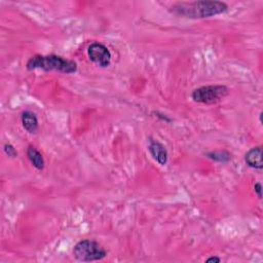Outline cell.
<instances>
[{"mask_svg": "<svg viewBox=\"0 0 263 263\" xmlns=\"http://www.w3.org/2000/svg\"><path fill=\"white\" fill-rule=\"evenodd\" d=\"M229 89L227 86L222 84H211L203 85L195 88L191 92V98L194 102L212 105L220 102L226 96H228Z\"/></svg>", "mask_w": 263, "mask_h": 263, "instance_id": "obj_4", "label": "cell"}, {"mask_svg": "<svg viewBox=\"0 0 263 263\" xmlns=\"http://www.w3.org/2000/svg\"><path fill=\"white\" fill-rule=\"evenodd\" d=\"M72 253L74 258L80 262L100 261L107 256L105 248L92 239L79 240L74 246Z\"/></svg>", "mask_w": 263, "mask_h": 263, "instance_id": "obj_3", "label": "cell"}, {"mask_svg": "<svg viewBox=\"0 0 263 263\" xmlns=\"http://www.w3.org/2000/svg\"><path fill=\"white\" fill-rule=\"evenodd\" d=\"M206 156L210 159L218 161V162H228L231 159L230 153L225 151V150H222V151L221 150L220 151H212V152H209L206 154Z\"/></svg>", "mask_w": 263, "mask_h": 263, "instance_id": "obj_10", "label": "cell"}, {"mask_svg": "<svg viewBox=\"0 0 263 263\" xmlns=\"http://www.w3.org/2000/svg\"><path fill=\"white\" fill-rule=\"evenodd\" d=\"M148 150L152 158L160 165H165L168 159V153L163 144L156 140H150Z\"/></svg>", "mask_w": 263, "mask_h": 263, "instance_id": "obj_6", "label": "cell"}, {"mask_svg": "<svg viewBox=\"0 0 263 263\" xmlns=\"http://www.w3.org/2000/svg\"><path fill=\"white\" fill-rule=\"evenodd\" d=\"M245 161L248 166L255 170H262L263 161H262V146H256L251 148L245 154Z\"/></svg>", "mask_w": 263, "mask_h": 263, "instance_id": "obj_7", "label": "cell"}, {"mask_svg": "<svg viewBox=\"0 0 263 263\" xmlns=\"http://www.w3.org/2000/svg\"><path fill=\"white\" fill-rule=\"evenodd\" d=\"M205 262H215V263H219V262H221V258H219V257H217V256H211V257H209V258L205 260Z\"/></svg>", "mask_w": 263, "mask_h": 263, "instance_id": "obj_13", "label": "cell"}, {"mask_svg": "<svg viewBox=\"0 0 263 263\" xmlns=\"http://www.w3.org/2000/svg\"><path fill=\"white\" fill-rule=\"evenodd\" d=\"M89 60L101 68H106L111 63V52L108 47L101 42H92L87 47Z\"/></svg>", "mask_w": 263, "mask_h": 263, "instance_id": "obj_5", "label": "cell"}, {"mask_svg": "<svg viewBox=\"0 0 263 263\" xmlns=\"http://www.w3.org/2000/svg\"><path fill=\"white\" fill-rule=\"evenodd\" d=\"M26 68L29 71L40 69L45 72L57 71L65 74H73L77 71V64L72 60L57 54H35L27 61Z\"/></svg>", "mask_w": 263, "mask_h": 263, "instance_id": "obj_2", "label": "cell"}, {"mask_svg": "<svg viewBox=\"0 0 263 263\" xmlns=\"http://www.w3.org/2000/svg\"><path fill=\"white\" fill-rule=\"evenodd\" d=\"M3 150H4L5 154H6L7 156L11 157V158H14V157L17 156V151H16V149H15L14 146H13L12 144H10V143L4 144Z\"/></svg>", "mask_w": 263, "mask_h": 263, "instance_id": "obj_11", "label": "cell"}, {"mask_svg": "<svg viewBox=\"0 0 263 263\" xmlns=\"http://www.w3.org/2000/svg\"><path fill=\"white\" fill-rule=\"evenodd\" d=\"M21 122L23 127L29 134H36L39 128V122L36 114L32 111L26 110L21 115Z\"/></svg>", "mask_w": 263, "mask_h": 263, "instance_id": "obj_8", "label": "cell"}, {"mask_svg": "<svg viewBox=\"0 0 263 263\" xmlns=\"http://www.w3.org/2000/svg\"><path fill=\"white\" fill-rule=\"evenodd\" d=\"M171 12L186 18H206L222 14L228 10V5L222 1H182L174 3Z\"/></svg>", "mask_w": 263, "mask_h": 263, "instance_id": "obj_1", "label": "cell"}, {"mask_svg": "<svg viewBox=\"0 0 263 263\" xmlns=\"http://www.w3.org/2000/svg\"><path fill=\"white\" fill-rule=\"evenodd\" d=\"M27 156L32 165L38 170L42 171L45 166V161L43 158V155L34 147V146H29L27 148Z\"/></svg>", "mask_w": 263, "mask_h": 263, "instance_id": "obj_9", "label": "cell"}, {"mask_svg": "<svg viewBox=\"0 0 263 263\" xmlns=\"http://www.w3.org/2000/svg\"><path fill=\"white\" fill-rule=\"evenodd\" d=\"M254 192L259 199H262V185L260 182H257L254 184Z\"/></svg>", "mask_w": 263, "mask_h": 263, "instance_id": "obj_12", "label": "cell"}]
</instances>
